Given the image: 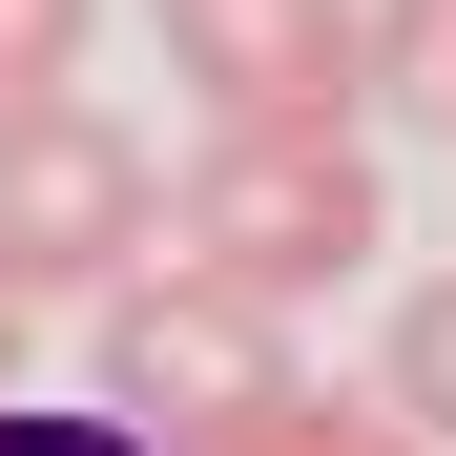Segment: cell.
Segmentation results:
<instances>
[{
    "label": "cell",
    "mask_w": 456,
    "mask_h": 456,
    "mask_svg": "<svg viewBox=\"0 0 456 456\" xmlns=\"http://www.w3.org/2000/svg\"><path fill=\"white\" fill-rule=\"evenodd\" d=\"M167 249L228 270L249 312H312V290H353L373 249H395V187H373L353 125H228L208 167L167 187Z\"/></svg>",
    "instance_id": "cell-1"
},
{
    "label": "cell",
    "mask_w": 456,
    "mask_h": 456,
    "mask_svg": "<svg viewBox=\"0 0 456 456\" xmlns=\"http://www.w3.org/2000/svg\"><path fill=\"white\" fill-rule=\"evenodd\" d=\"M84 312H104V415L145 456H228V436L290 395V312H249V290L187 270V249H145L125 290H84Z\"/></svg>",
    "instance_id": "cell-2"
},
{
    "label": "cell",
    "mask_w": 456,
    "mask_h": 456,
    "mask_svg": "<svg viewBox=\"0 0 456 456\" xmlns=\"http://www.w3.org/2000/svg\"><path fill=\"white\" fill-rule=\"evenodd\" d=\"M167 249V187H145V125H104L84 84L0 104V312H62V290H125Z\"/></svg>",
    "instance_id": "cell-3"
},
{
    "label": "cell",
    "mask_w": 456,
    "mask_h": 456,
    "mask_svg": "<svg viewBox=\"0 0 456 456\" xmlns=\"http://www.w3.org/2000/svg\"><path fill=\"white\" fill-rule=\"evenodd\" d=\"M208 125H353V0H145Z\"/></svg>",
    "instance_id": "cell-4"
},
{
    "label": "cell",
    "mask_w": 456,
    "mask_h": 456,
    "mask_svg": "<svg viewBox=\"0 0 456 456\" xmlns=\"http://www.w3.org/2000/svg\"><path fill=\"white\" fill-rule=\"evenodd\" d=\"M353 104H415L456 145V0H353Z\"/></svg>",
    "instance_id": "cell-5"
},
{
    "label": "cell",
    "mask_w": 456,
    "mask_h": 456,
    "mask_svg": "<svg viewBox=\"0 0 456 456\" xmlns=\"http://www.w3.org/2000/svg\"><path fill=\"white\" fill-rule=\"evenodd\" d=\"M373 415H395L415 456H456V270L395 290V332H373Z\"/></svg>",
    "instance_id": "cell-6"
},
{
    "label": "cell",
    "mask_w": 456,
    "mask_h": 456,
    "mask_svg": "<svg viewBox=\"0 0 456 456\" xmlns=\"http://www.w3.org/2000/svg\"><path fill=\"white\" fill-rule=\"evenodd\" d=\"M228 456H415V436L373 415V395H312V373H290V395H270L249 436H228Z\"/></svg>",
    "instance_id": "cell-7"
},
{
    "label": "cell",
    "mask_w": 456,
    "mask_h": 456,
    "mask_svg": "<svg viewBox=\"0 0 456 456\" xmlns=\"http://www.w3.org/2000/svg\"><path fill=\"white\" fill-rule=\"evenodd\" d=\"M84 42H104V0H0V104L84 84Z\"/></svg>",
    "instance_id": "cell-8"
},
{
    "label": "cell",
    "mask_w": 456,
    "mask_h": 456,
    "mask_svg": "<svg viewBox=\"0 0 456 456\" xmlns=\"http://www.w3.org/2000/svg\"><path fill=\"white\" fill-rule=\"evenodd\" d=\"M0 456H145L125 415H21V395H0Z\"/></svg>",
    "instance_id": "cell-9"
},
{
    "label": "cell",
    "mask_w": 456,
    "mask_h": 456,
    "mask_svg": "<svg viewBox=\"0 0 456 456\" xmlns=\"http://www.w3.org/2000/svg\"><path fill=\"white\" fill-rule=\"evenodd\" d=\"M0 395H21V312H0Z\"/></svg>",
    "instance_id": "cell-10"
}]
</instances>
